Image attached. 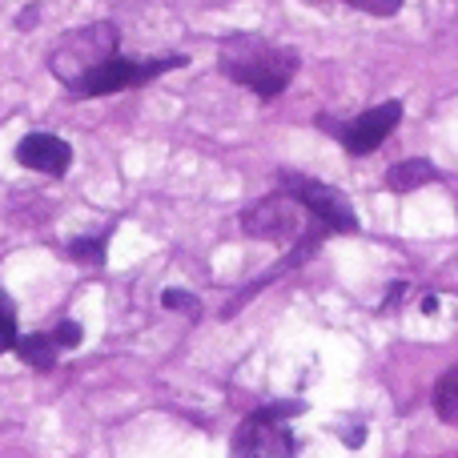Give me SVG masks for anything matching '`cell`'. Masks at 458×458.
I'll use <instances>...</instances> for the list:
<instances>
[{
	"label": "cell",
	"mask_w": 458,
	"mask_h": 458,
	"mask_svg": "<svg viewBox=\"0 0 458 458\" xmlns=\"http://www.w3.org/2000/svg\"><path fill=\"white\" fill-rule=\"evenodd\" d=\"M298 53L282 48L266 37H253V32H233L222 40V53H217V69L225 72L233 85L258 93L261 101H274L277 93H285V85L298 72Z\"/></svg>",
	"instance_id": "1"
},
{
	"label": "cell",
	"mask_w": 458,
	"mask_h": 458,
	"mask_svg": "<svg viewBox=\"0 0 458 458\" xmlns=\"http://www.w3.org/2000/svg\"><path fill=\"white\" fill-rule=\"evenodd\" d=\"M113 53H117V24L97 21V24H85V29H72L69 37L56 40V48L48 53V72L72 93Z\"/></svg>",
	"instance_id": "2"
},
{
	"label": "cell",
	"mask_w": 458,
	"mask_h": 458,
	"mask_svg": "<svg viewBox=\"0 0 458 458\" xmlns=\"http://www.w3.org/2000/svg\"><path fill=\"white\" fill-rule=\"evenodd\" d=\"M282 190L306 209L314 222H322L330 233H354L358 229V217H354V206L346 201V193L334 190V185L318 182L310 174H293V169H282Z\"/></svg>",
	"instance_id": "3"
},
{
	"label": "cell",
	"mask_w": 458,
	"mask_h": 458,
	"mask_svg": "<svg viewBox=\"0 0 458 458\" xmlns=\"http://www.w3.org/2000/svg\"><path fill=\"white\" fill-rule=\"evenodd\" d=\"M185 56H161V61H129V56H117L113 53L109 61H101L77 89L72 97H109V93H121V89H137L145 81L161 77L169 69H182Z\"/></svg>",
	"instance_id": "4"
},
{
	"label": "cell",
	"mask_w": 458,
	"mask_h": 458,
	"mask_svg": "<svg viewBox=\"0 0 458 458\" xmlns=\"http://www.w3.org/2000/svg\"><path fill=\"white\" fill-rule=\"evenodd\" d=\"M242 229L258 242H298L310 229V214L290 198V193H269V198L253 201L242 214Z\"/></svg>",
	"instance_id": "5"
},
{
	"label": "cell",
	"mask_w": 458,
	"mask_h": 458,
	"mask_svg": "<svg viewBox=\"0 0 458 458\" xmlns=\"http://www.w3.org/2000/svg\"><path fill=\"white\" fill-rule=\"evenodd\" d=\"M398 121H403V101H382V105H374V109H366L362 117L346 121V125H338V121L330 125L326 117L318 121V125H322L330 137H338L354 157H366V153H374L390 133H394Z\"/></svg>",
	"instance_id": "6"
},
{
	"label": "cell",
	"mask_w": 458,
	"mask_h": 458,
	"mask_svg": "<svg viewBox=\"0 0 458 458\" xmlns=\"http://www.w3.org/2000/svg\"><path fill=\"white\" fill-rule=\"evenodd\" d=\"M16 165L45 177H64L72 165V145L56 133H24L16 141Z\"/></svg>",
	"instance_id": "7"
},
{
	"label": "cell",
	"mask_w": 458,
	"mask_h": 458,
	"mask_svg": "<svg viewBox=\"0 0 458 458\" xmlns=\"http://www.w3.org/2000/svg\"><path fill=\"white\" fill-rule=\"evenodd\" d=\"M233 446H237V458H293L290 430L274 419H258V414H250L242 422Z\"/></svg>",
	"instance_id": "8"
},
{
	"label": "cell",
	"mask_w": 458,
	"mask_h": 458,
	"mask_svg": "<svg viewBox=\"0 0 458 458\" xmlns=\"http://www.w3.org/2000/svg\"><path fill=\"white\" fill-rule=\"evenodd\" d=\"M430 182H438V169L422 157H406L386 169V190H394V193H414Z\"/></svg>",
	"instance_id": "9"
},
{
	"label": "cell",
	"mask_w": 458,
	"mask_h": 458,
	"mask_svg": "<svg viewBox=\"0 0 458 458\" xmlns=\"http://www.w3.org/2000/svg\"><path fill=\"white\" fill-rule=\"evenodd\" d=\"M16 354H21V362L24 366H32V370H53V362H56V342H53V334H29V338H16Z\"/></svg>",
	"instance_id": "10"
},
{
	"label": "cell",
	"mask_w": 458,
	"mask_h": 458,
	"mask_svg": "<svg viewBox=\"0 0 458 458\" xmlns=\"http://www.w3.org/2000/svg\"><path fill=\"white\" fill-rule=\"evenodd\" d=\"M105 245H109V233L72 237V242H69V258L81 261V266H105Z\"/></svg>",
	"instance_id": "11"
},
{
	"label": "cell",
	"mask_w": 458,
	"mask_h": 458,
	"mask_svg": "<svg viewBox=\"0 0 458 458\" xmlns=\"http://www.w3.org/2000/svg\"><path fill=\"white\" fill-rule=\"evenodd\" d=\"M435 406H438V419L458 427V370L443 374V382L435 386Z\"/></svg>",
	"instance_id": "12"
},
{
	"label": "cell",
	"mask_w": 458,
	"mask_h": 458,
	"mask_svg": "<svg viewBox=\"0 0 458 458\" xmlns=\"http://www.w3.org/2000/svg\"><path fill=\"white\" fill-rule=\"evenodd\" d=\"M16 338H21V334H16V306L4 293V285H0V350H13Z\"/></svg>",
	"instance_id": "13"
},
{
	"label": "cell",
	"mask_w": 458,
	"mask_h": 458,
	"mask_svg": "<svg viewBox=\"0 0 458 458\" xmlns=\"http://www.w3.org/2000/svg\"><path fill=\"white\" fill-rule=\"evenodd\" d=\"M350 8H358V13L366 16H398L403 13V0H346Z\"/></svg>",
	"instance_id": "14"
},
{
	"label": "cell",
	"mask_w": 458,
	"mask_h": 458,
	"mask_svg": "<svg viewBox=\"0 0 458 458\" xmlns=\"http://www.w3.org/2000/svg\"><path fill=\"white\" fill-rule=\"evenodd\" d=\"M81 338H85V334H81V326L72 322V318H61V326L53 330L56 350H77V346H81Z\"/></svg>",
	"instance_id": "15"
},
{
	"label": "cell",
	"mask_w": 458,
	"mask_h": 458,
	"mask_svg": "<svg viewBox=\"0 0 458 458\" xmlns=\"http://www.w3.org/2000/svg\"><path fill=\"white\" fill-rule=\"evenodd\" d=\"M161 306L165 310H185V314H198V298L185 290H165L161 293Z\"/></svg>",
	"instance_id": "16"
},
{
	"label": "cell",
	"mask_w": 458,
	"mask_h": 458,
	"mask_svg": "<svg viewBox=\"0 0 458 458\" xmlns=\"http://www.w3.org/2000/svg\"><path fill=\"white\" fill-rule=\"evenodd\" d=\"M290 411H306V406H298V403H274V406H261L258 419H274V422H282V419H290Z\"/></svg>",
	"instance_id": "17"
},
{
	"label": "cell",
	"mask_w": 458,
	"mask_h": 458,
	"mask_svg": "<svg viewBox=\"0 0 458 458\" xmlns=\"http://www.w3.org/2000/svg\"><path fill=\"white\" fill-rule=\"evenodd\" d=\"M37 16H40V8H24V13L16 16V29H32V24H37Z\"/></svg>",
	"instance_id": "18"
},
{
	"label": "cell",
	"mask_w": 458,
	"mask_h": 458,
	"mask_svg": "<svg viewBox=\"0 0 458 458\" xmlns=\"http://www.w3.org/2000/svg\"><path fill=\"white\" fill-rule=\"evenodd\" d=\"M422 310H427V314H435V310H438V298H435V293H430V298H422Z\"/></svg>",
	"instance_id": "19"
}]
</instances>
